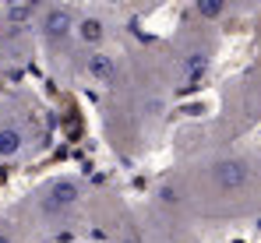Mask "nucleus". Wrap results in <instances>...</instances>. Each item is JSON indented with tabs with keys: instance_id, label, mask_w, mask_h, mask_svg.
<instances>
[{
	"instance_id": "1",
	"label": "nucleus",
	"mask_w": 261,
	"mask_h": 243,
	"mask_svg": "<svg viewBox=\"0 0 261 243\" xmlns=\"http://www.w3.org/2000/svg\"><path fill=\"white\" fill-rule=\"evenodd\" d=\"M258 183V162L251 155H216L205 162V191L219 198L247 194Z\"/></svg>"
},
{
	"instance_id": "2",
	"label": "nucleus",
	"mask_w": 261,
	"mask_h": 243,
	"mask_svg": "<svg viewBox=\"0 0 261 243\" xmlns=\"http://www.w3.org/2000/svg\"><path fill=\"white\" fill-rule=\"evenodd\" d=\"M82 201V183L74 176H53L32 194V215L43 226H60L67 215H74V208Z\"/></svg>"
},
{
	"instance_id": "3",
	"label": "nucleus",
	"mask_w": 261,
	"mask_h": 243,
	"mask_svg": "<svg viewBox=\"0 0 261 243\" xmlns=\"http://www.w3.org/2000/svg\"><path fill=\"white\" fill-rule=\"evenodd\" d=\"M32 29L36 36L43 39L46 49H64L67 42L74 39V21H78V11L67 7V4H46L32 11Z\"/></svg>"
},
{
	"instance_id": "4",
	"label": "nucleus",
	"mask_w": 261,
	"mask_h": 243,
	"mask_svg": "<svg viewBox=\"0 0 261 243\" xmlns=\"http://www.w3.org/2000/svg\"><path fill=\"white\" fill-rule=\"evenodd\" d=\"M110 36V21L99 14V11H85V14H78V21H74V39L88 46V49H99L102 42Z\"/></svg>"
},
{
	"instance_id": "5",
	"label": "nucleus",
	"mask_w": 261,
	"mask_h": 243,
	"mask_svg": "<svg viewBox=\"0 0 261 243\" xmlns=\"http://www.w3.org/2000/svg\"><path fill=\"white\" fill-rule=\"evenodd\" d=\"M25 148H29L25 127H18V123H0V162L18 159Z\"/></svg>"
},
{
	"instance_id": "6",
	"label": "nucleus",
	"mask_w": 261,
	"mask_h": 243,
	"mask_svg": "<svg viewBox=\"0 0 261 243\" xmlns=\"http://www.w3.org/2000/svg\"><path fill=\"white\" fill-rule=\"evenodd\" d=\"M85 71H88V78H95L99 85H113L117 81V57H110V53H92V57H85Z\"/></svg>"
},
{
	"instance_id": "7",
	"label": "nucleus",
	"mask_w": 261,
	"mask_h": 243,
	"mask_svg": "<svg viewBox=\"0 0 261 243\" xmlns=\"http://www.w3.org/2000/svg\"><path fill=\"white\" fill-rule=\"evenodd\" d=\"M226 11H229L226 0H198V4H194V14L205 18V21H219V18H226Z\"/></svg>"
},
{
	"instance_id": "8",
	"label": "nucleus",
	"mask_w": 261,
	"mask_h": 243,
	"mask_svg": "<svg viewBox=\"0 0 261 243\" xmlns=\"http://www.w3.org/2000/svg\"><path fill=\"white\" fill-rule=\"evenodd\" d=\"M0 243H18L14 233H11V226H4V222H0Z\"/></svg>"
}]
</instances>
